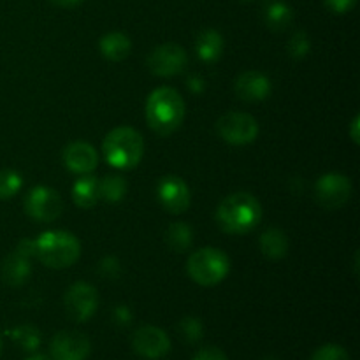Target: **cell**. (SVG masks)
<instances>
[{"label": "cell", "mask_w": 360, "mask_h": 360, "mask_svg": "<svg viewBox=\"0 0 360 360\" xmlns=\"http://www.w3.org/2000/svg\"><path fill=\"white\" fill-rule=\"evenodd\" d=\"M185 118V102L171 86H160L150 94L146 101V120L155 134L171 136L179 129Z\"/></svg>", "instance_id": "cell-1"}, {"label": "cell", "mask_w": 360, "mask_h": 360, "mask_svg": "<svg viewBox=\"0 0 360 360\" xmlns=\"http://www.w3.org/2000/svg\"><path fill=\"white\" fill-rule=\"evenodd\" d=\"M262 218V206L246 192L231 193L220 202L217 210V221L229 234H246L259 225Z\"/></svg>", "instance_id": "cell-2"}, {"label": "cell", "mask_w": 360, "mask_h": 360, "mask_svg": "<svg viewBox=\"0 0 360 360\" xmlns=\"http://www.w3.org/2000/svg\"><path fill=\"white\" fill-rule=\"evenodd\" d=\"M35 257L51 269L70 267L81 255V243L72 232L48 231L34 241Z\"/></svg>", "instance_id": "cell-3"}, {"label": "cell", "mask_w": 360, "mask_h": 360, "mask_svg": "<svg viewBox=\"0 0 360 360\" xmlns=\"http://www.w3.org/2000/svg\"><path fill=\"white\" fill-rule=\"evenodd\" d=\"M104 158L109 165L122 171L134 169L144 153V141L141 132L132 127H116L105 136L102 144Z\"/></svg>", "instance_id": "cell-4"}, {"label": "cell", "mask_w": 360, "mask_h": 360, "mask_svg": "<svg viewBox=\"0 0 360 360\" xmlns=\"http://www.w3.org/2000/svg\"><path fill=\"white\" fill-rule=\"evenodd\" d=\"M188 276L202 287H213L224 281L231 271V260L221 250L206 246L192 253L186 264Z\"/></svg>", "instance_id": "cell-5"}, {"label": "cell", "mask_w": 360, "mask_h": 360, "mask_svg": "<svg viewBox=\"0 0 360 360\" xmlns=\"http://www.w3.org/2000/svg\"><path fill=\"white\" fill-rule=\"evenodd\" d=\"M217 127L221 139L234 146H245V144L253 143L259 136V123L248 112H225L218 120Z\"/></svg>", "instance_id": "cell-6"}, {"label": "cell", "mask_w": 360, "mask_h": 360, "mask_svg": "<svg viewBox=\"0 0 360 360\" xmlns=\"http://www.w3.org/2000/svg\"><path fill=\"white\" fill-rule=\"evenodd\" d=\"M25 211L34 220L48 224L62 214L63 200L56 190L49 186H35L25 197Z\"/></svg>", "instance_id": "cell-7"}, {"label": "cell", "mask_w": 360, "mask_h": 360, "mask_svg": "<svg viewBox=\"0 0 360 360\" xmlns=\"http://www.w3.org/2000/svg\"><path fill=\"white\" fill-rule=\"evenodd\" d=\"M65 311L74 322H88L95 315L98 306V295L91 285L84 281L70 285L63 297Z\"/></svg>", "instance_id": "cell-8"}, {"label": "cell", "mask_w": 360, "mask_h": 360, "mask_svg": "<svg viewBox=\"0 0 360 360\" xmlns=\"http://www.w3.org/2000/svg\"><path fill=\"white\" fill-rule=\"evenodd\" d=\"M316 200L326 210H338L345 206L352 195V181L340 172H327L320 176L315 185Z\"/></svg>", "instance_id": "cell-9"}, {"label": "cell", "mask_w": 360, "mask_h": 360, "mask_svg": "<svg viewBox=\"0 0 360 360\" xmlns=\"http://www.w3.org/2000/svg\"><path fill=\"white\" fill-rule=\"evenodd\" d=\"M32 255H35L34 241L25 239L11 255L4 259L2 266H0V276H2L4 283L11 285V287L23 285L28 280V276H30Z\"/></svg>", "instance_id": "cell-10"}, {"label": "cell", "mask_w": 360, "mask_h": 360, "mask_svg": "<svg viewBox=\"0 0 360 360\" xmlns=\"http://www.w3.org/2000/svg\"><path fill=\"white\" fill-rule=\"evenodd\" d=\"M186 63H188V55L181 46L174 44V42L157 46L148 58L150 70L155 76L160 77H172L183 72Z\"/></svg>", "instance_id": "cell-11"}, {"label": "cell", "mask_w": 360, "mask_h": 360, "mask_svg": "<svg viewBox=\"0 0 360 360\" xmlns=\"http://www.w3.org/2000/svg\"><path fill=\"white\" fill-rule=\"evenodd\" d=\"M157 197L162 207L171 214L185 213L192 202L188 185L179 176H164L157 185Z\"/></svg>", "instance_id": "cell-12"}, {"label": "cell", "mask_w": 360, "mask_h": 360, "mask_svg": "<svg viewBox=\"0 0 360 360\" xmlns=\"http://www.w3.org/2000/svg\"><path fill=\"white\" fill-rule=\"evenodd\" d=\"M53 360H86L91 352L88 336L77 330H62L55 334L49 345Z\"/></svg>", "instance_id": "cell-13"}, {"label": "cell", "mask_w": 360, "mask_h": 360, "mask_svg": "<svg viewBox=\"0 0 360 360\" xmlns=\"http://www.w3.org/2000/svg\"><path fill=\"white\" fill-rule=\"evenodd\" d=\"M132 347L141 357L158 360L171 350V340L162 329L155 326H143L132 338Z\"/></svg>", "instance_id": "cell-14"}, {"label": "cell", "mask_w": 360, "mask_h": 360, "mask_svg": "<svg viewBox=\"0 0 360 360\" xmlns=\"http://www.w3.org/2000/svg\"><path fill=\"white\" fill-rule=\"evenodd\" d=\"M234 88L241 101L260 102L269 97L273 84H271V79L266 74L259 72V70H248V72H243L238 77Z\"/></svg>", "instance_id": "cell-15"}, {"label": "cell", "mask_w": 360, "mask_h": 360, "mask_svg": "<svg viewBox=\"0 0 360 360\" xmlns=\"http://www.w3.org/2000/svg\"><path fill=\"white\" fill-rule=\"evenodd\" d=\"M63 164L69 171L76 172V174H90L98 164L97 150L84 141L70 143L63 150Z\"/></svg>", "instance_id": "cell-16"}, {"label": "cell", "mask_w": 360, "mask_h": 360, "mask_svg": "<svg viewBox=\"0 0 360 360\" xmlns=\"http://www.w3.org/2000/svg\"><path fill=\"white\" fill-rule=\"evenodd\" d=\"M195 53L202 62H217L224 53V37L218 30L206 28L195 39Z\"/></svg>", "instance_id": "cell-17"}, {"label": "cell", "mask_w": 360, "mask_h": 360, "mask_svg": "<svg viewBox=\"0 0 360 360\" xmlns=\"http://www.w3.org/2000/svg\"><path fill=\"white\" fill-rule=\"evenodd\" d=\"M264 23L274 32H281L288 28V25L294 20V11L288 4L281 2V0H269L266 2L262 11Z\"/></svg>", "instance_id": "cell-18"}, {"label": "cell", "mask_w": 360, "mask_h": 360, "mask_svg": "<svg viewBox=\"0 0 360 360\" xmlns=\"http://www.w3.org/2000/svg\"><path fill=\"white\" fill-rule=\"evenodd\" d=\"M98 46H101L102 56L111 60V62H122L129 56L130 49H132V42H130L129 35L122 34V32L105 34L98 42Z\"/></svg>", "instance_id": "cell-19"}, {"label": "cell", "mask_w": 360, "mask_h": 360, "mask_svg": "<svg viewBox=\"0 0 360 360\" xmlns=\"http://www.w3.org/2000/svg\"><path fill=\"white\" fill-rule=\"evenodd\" d=\"M72 199L76 206L90 210L101 200L98 195V179L95 176H83L72 186Z\"/></svg>", "instance_id": "cell-20"}, {"label": "cell", "mask_w": 360, "mask_h": 360, "mask_svg": "<svg viewBox=\"0 0 360 360\" xmlns=\"http://www.w3.org/2000/svg\"><path fill=\"white\" fill-rule=\"evenodd\" d=\"M260 250L269 259H283L288 252V238L281 229L271 227L264 231V234L259 239Z\"/></svg>", "instance_id": "cell-21"}, {"label": "cell", "mask_w": 360, "mask_h": 360, "mask_svg": "<svg viewBox=\"0 0 360 360\" xmlns=\"http://www.w3.org/2000/svg\"><path fill=\"white\" fill-rule=\"evenodd\" d=\"M165 241L172 252H186L193 243V231L185 221H176L165 232Z\"/></svg>", "instance_id": "cell-22"}, {"label": "cell", "mask_w": 360, "mask_h": 360, "mask_svg": "<svg viewBox=\"0 0 360 360\" xmlns=\"http://www.w3.org/2000/svg\"><path fill=\"white\" fill-rule=\"evenodd\" d=\"M127 193V181L122 176L109 174L98 181V195L105 202H120Z\"/></svg>", "instance_id": "cell-23"}, {"label": "cell", "mask_w": 360, "mask_h": 360, "mask_svg": "<svg viewBox=\"0 0 360 360\" xmlns=\"http://www.w3.org/2000/svg\"><path fill=\"white\" fill-rule=\"evenodd\" d=\"M13 340L23 350L34 352L41 345V333L34 326H20L13 330Z\"/></svg>", "instance_id": "cell-24"}, {"label": "cell", "mask_w": 360, "mask_h": 360, "mask_svg": "<svg viewBox=\"0 0 360 360\" xmlns=\"http://www.w3.org/2000/svg\"><path fill=\"white\" fill-rule=\"evenodd\" d=\"M23 186V179L13 169H2L0 171V199H11L16 195Z\"/></svg>", "instance_id": "cell-25"}, {"label": "cell", "mask_w": 360, "mask_h": 360, "mask_svg": "<svg viewBox=\"0 0 360 360\" xmlns=\"http://www.w3.org/2000/svg\"><path fill=\"white\" fill-rule=\"evenodd\" d=\"M179 333L186 343H199L204 336V326L195 316H186L179 322Z\"/></svg>", "instance_id": "cell-26"}, {"label": "cell", "mask_w": 360, "mask_h": 360, "mask_svg": "<svg viewBox=\"0 0 360 360\" xmlns=\"http://www.w3.org/2000/svg\"><path fill=\"white\" fill-rule=\"evenodd\" d=\"M309 49H311V41H309L308 34L302 30L295 32L292 35V39L288 41V53H290L292 58L295 60H301L304 56H308Z\"/></svg>", "instance_id": "cell-27"}, {"label": "cell", "mask_w": 360, "mask_h": 360, "mask_svg": "<svg viewBox=\"0 0 360 360\" xmlns=\"http://www.w3.org/2000/svg\"><path fill=\"white\" fill-rule=\"evenodd\" d=\"M311 360H350V355H348V352L345 350L343 347H340V345L329 343L320 347L319 350L313 354Z\"/></svg>", "instance_id": "cell-28"}, {"label": "cell", "mask_w": 360, "mask_h": 360, "mask_svg": "<svg viewBox=\"0 0 360 360\" xmlns=\"http://www.w3.org/2000/svg\"><path fill=\"white\" fill-rule=\"evenodd\" d=\"M327 6V9H330L336 14H345L348 11L354 9V6L357 4V0H323Z\"/></svg>", "instance_id": "cell-29"}, {"label": "cell", "mask_w": 360, "mask_h": 360, "mask_svg": "<svg viewBox=\"0 0 360 360\" xmlns=\"http://www.w3.org/2000/svg\"><path fill=\"white\" fill-rule=\"evenodd\" d=\"M193 360H227V355L217 347H206L202 350L197 352Z\"/></svg>", "instance_id": "cell-30"}, {"label": "cell", "mask_w": 360, "mask_h": 360, "mask_svg": "<svg viewBox=\"0 0 360 360\" xmlns=\"http://www.w3.org/2000/svg\"><path fill=\"white\" fill-rule=\"evenodd\" d=\"M115 320L122 326H127L130 322V311L125 308V306H118L115 311Z\"/></svg>", "instance_id": "cell-31"}, {"label": "cell", "mask_w": 360, "mask_h": 360, "mask_svg": "<svg viewBox=\"0 0 360 360\" xmlns=\"http://www.w3.org/2000/svg\"><path fill=\"white\" fill-rule=\"evenodd\" d=\"M202 81H200V77H197V76H193V77H190L188 79V88L190 90H193L195 91V94H199L200 90H202Z\"/></svg>", "instance_id": "cell-32"}, {"label": "cell", "mask_w": 360, "mask_h": 360, "mask_svg": "<svg viewBox=\"0 0 360 360\" xmlns=\"http://www.w3.org/2000/svg\"><path fill=\"white\" fill-rule=\"evenodd\" d=\"M359 122H360V118H359V116H355L354 122H352V130H350L352 139H354L355 144H359V125H360Z\"/></svg>", "instance_id": "cell-33"}, {"label": "cell", "mask_w": 360, "mask_h": 360, "mask_svg": "<svg viewBox=\"0 0 360 360\" xmlns=\"http://www.w3.org/2000/svg\"><path fill=\"white\" fill-rule=\"evenodd\" d=\"M51 2L55 4V6H60V7H76V6H79L83 0H51Z\"/></svg>", "instance_id": "cell-34"}, {"label": "cell", "mask_w": 360, "mask_h": 360, "mask_svg": "<svg viewBox=\"0 0 360 360\" xmlns=\"http://www.w3.org/2000/svg\"><path fill=\"white\" fill-rule=\"evenodd\" d=\"M27 360H51V359L46 357V355H32V357H28Z\"/></svg>", "instance_id": "cell-35"}, {"label": "cell", "mask_w": 360, "mask_h": 360, "mask_svg": "<svg viewBox=\"0 0 360 360\" xmlns=\"http://www.w3.org/2000/svg\"><path fill=\"white\" fill-rule=\"evenodd\" d=\"M0 354H2V338H0Z\"/></svg>", "instance_id": "cell-36"}, {"label": "cell", "mask_w": 360, "mask_h": 360, "mask_svg": "<svg viewBox=\"0 0 360 360\" xmlns=\"http://www.w3.org/2000/svg\"><path fill=\"white\" fill-rule=\"evenodd\" d=\"M241 2H253V0H241Z\"/></svg>", "instance_id": "cell-37"}, {"label": "cell", "mask_w": 360, "mask_h": 360, "mask_svg": "<svg viewBox=\"0 0 360 360\" xmlns=\"http://www.w3.org/2000/svg\"><path fill=\"white\" fill-rule=\"evenodd\" d=\"M266 360H278V359H266Z\"/></svg>", "instance_id": "cell-38"}]
</instances>
